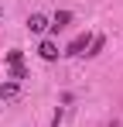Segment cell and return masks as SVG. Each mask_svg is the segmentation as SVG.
I'll return each mask as SVG.
<instances>
[{
	"label": "cell",
	"mask_w": 123,
	"mask_h": 127,
	"mask_svg": "<svg viewBox=\"0 0 123 127\" xmlns=\"http://www.w3.org/2000/svg\"><path fill=\"white\" fill-rule=\"evenodd\" d=\"M89 41H92L89 34H79V38H72V45L65 48V55H82V52L89 48Z\"/></svg>",
	"instance_id": "1"
},
{
	"label": "cell",
	"mask_w": 123,
	"mask_h": 127,
	"mask_svg": "<svg viewBox=\"0 0 123 127\" xmlns=\"http://www.w3.org/2000/svg\"><path fill=\"white\" fill-rule=\"evenodd\" d=\"M38 55L44 59V62H55V59H58V45H55V41H41Z\"/></svg>",
	"instance_id": "2"
},
{
	"label": "cell",
	"mask_w": 123,
	"mask_h": 127,
	"mask_svg": "<svg viewBox=\"0 0 123 127\" xmlns=\"http://www.w3.org/2000/svg\"><path fill=\"white\" fill-rule=\"evenodd\" d=\"M44 28H48V21H44L41 14H31V17H27V31H34V34H41Z\"/></svg>",
	"instance_id": "3"
},
{
	"label": "cell",
	"mask_w": 123,
	"mask_h": 127,
	"mask_svg": "<svg viewBox=\"0 0 123 127\" xmlns=\"http://www.w3.org/2000/svg\"><path fill=\"white\" fill-rule=\"evenodd\" d=\"M0 100H17V83H3L0 86Z\"/></svg>",
	"instance_id": "4"
},
{
	"label": "cell",
	"mask_w": 123,
	"mask_h": 127,
	"mask_svg": "<svg viewBox=\"0 0 123 127\" xmlns=\"http://www.w3.org/2000/svg\"><path fill=\"white\" fill-rule=\"evenodd\" d=\"M68 21H72V14H68V10H58V14H55V24H51V28H55V31H62V28H65Z\"/></svg>",
	"instance_id": "5"
},
{
	"label": "cell",
	"mask_w": 123,
	"mask_h": 127,
	"mask_svg": "<svg viewBox=\"0 0 123 127\" xmlns=\"http://www.w3.org/2000/svg\"><path fill=\"white\" fill-rule=\"evenodd\" d=\"M0 14H3V10H0Z\"/></svg>",
	"instance_id": "6"
}]
</instances>
